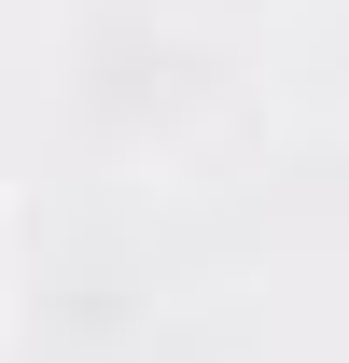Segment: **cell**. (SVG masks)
<instances>
[{"instance_id": "obj_1", "label": "cell", "mask_w": 349, "mask_h": 363, "mask_svg": "<svg viewBox=\"0 0 349 363\" xmlns=\"http://www.w3.org/2000/svg\"><path fill=\"white\" fill-rule=\"evenodd\" d=\"M0 321H14V252H0Z\"/></svg>"}]
</instances>
